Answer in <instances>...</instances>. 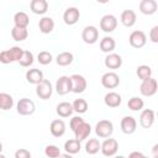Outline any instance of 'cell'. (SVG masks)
<instances>
[{
    "label": "cell",
    "instance_id": "obj_1",
    "mask_svg": "<svg viewBox=\"0 0 158 158\" xmlns=\"http://www.w3.org/2000/svg\"><path fill=\"white\" fill-rule=\"evenodd\" d=\"M16 110L20 115L22 116H28V115H32L36 110V105L35 102L31 100V99H27V98H22L17 101V105H16Z\"/></svg>",
    "mask_w": 158,
    "mask_h": 158
},
{
    "label": "cell",
    "instance_id": "obj_2",
    "mask_svg": "<svg viewBox=\"0 0 158 158\" xmlns=\"http://www.w3.org/2000/svg\"><path fill=\"white\" fill-rule=\"evenodd\" d=\"M114 132V125L109 120H100L95 126V133L101 138H109Z\"/></svg>",
    "mask_w": 158,
    "mask_h": 158
},
{
    "label": "cell",
    "instance_id": "obj_3",
    "mask_svg": "<svg viewBox=\"0 0 158 158\" xmlns=\"http://www.w3.org/2000/svg\"><path fill=\"white\" fill-rule=\"evenodd\" d=\"M158 84L154 78H148L147 80H143L139 86V91L143 96H153L157 93Z\"/></svg>",
    "mask_w": 158,
    "mask_h": 158
},
{
    "label": "cell",
    "instance_id": "obj_4",
    "mask_svg": "<svg viewBox=\"0 0 158 158\" xmlns=\"http://www.w3.org/2000/svg\"><path fill=\"white\" fill-rule=\"evenodd\" d=\"M118 149V143L115 138H106L102 143H101V147H100V151L101 153L105 156V157H112L116 154Z\"/></svg>",
    "mask_w": 158,
    "mask_h": 158
},
{
    "label": "cell",
    "instance_id": "obj_5",
    "mask_svg": "<svg viewBox=\"0 0 158 158\" xmlns=\"http://www.w3.org/2000/svg\"><path fill=\"white\" fill-rule=\"evenodd\" d=\"M52 91H53V88H52V84L49 80L47 79H43L40 84H37L36 86V94L40 99L42 100H47L51 98L52 95Z\"/></svg>",
    "mask_w": 158,
    "mask_h": 158
},
{
    "label": "cell",
    "instance_id": "obj_6",
    "mask_svg": "<svg viewBox=\"0 0 158 158\" xmlns=\"http://www.w3.org/2000/svg\"><path fill=\"white\" fill-rule=\"evenodd\" d=\"M128 42L133 48H142L147 43V36L143 31H133L128 37Z\"/></svg>",
    "mask_w": 158,
    "mask_h": 158
},
{
    "label": "cell",
    "instance_id": "obj_7",
    "mask_svg": "<svg viewBox=\"0 0 158 158\" xmlns=\"http://www.w3.org/2000/svg\"><path fill=\"white\" fill-rule=\"evenodd\" d=\"M117 27V19L114 16V15H104L100 20V28L106 32V33H110L112 31H115Z\"/></svg>",
    "mask_w": 158,
    "mask_h": 158
},
{
    "label": "cell",
    "instance_id": "obj_8",
    "mask_svg": "<svg viewBox=\"0 0 158 158\" xmlns=\"http://www.w3.org/2000/svg\"><path fill=\"white\" fill-rule=\"evenodd\" d=\"M101 84L106 89H115L120 84V77L115 72H107L101 77Z\"/></svg>",
    "mask_w": 158,
    "mask_h": 158
},
{
    "label": "cell",
    "instance_id": "obj_9",
    "mask_svg": "<svg viewBox=\"0 0 158 158\" xmlns=\"http://www.w3.org/2000/svg\"><path fill=\"white\" fill-rule=\"evenodd\" d=\"M56 91L59 95H65L69 91H72V81H70V77L67 75H62L58 78V80L56 81Z\"/></svg>",
    "mask_w": 158,
    "mask_h": 158
},
{
    "label": "cell",
    "instance_id": "obj_10",
    "mask_svg": "<svg viewBox=\"0 0 158 158\" xmlns=\"http://www.w3.org/2000/svg\"><path fill=\"white\" fill-rule=\"evenodd\" d=\"M70 81H72V91L75 94H80L85 91L86 89V79L80 75V74H73L70 75Z\"/></svg>",
    "mask_w": 158,
    "mask_h": 158
},
{
    "label": "cell",
    "instance_id": "obj_11",
    "mask_svg": "<svg viewBox=\"0 0 158 158\" xmlns=\"http://www.w3.org/2000/svg\"><path fill=\"white\" fill-rule=\"evenodd\" d=\"M81 38L85 43L88 44H93L98 41L99 38V31L95 26H86L84 27L83 32H81Z\"/></svg>",
    "mask_w": 158,
    "mask_h": 158
},
{
    "label": "cell",
    "instance_id": "obj_12",
    "mask_svg": "<svg viewBox=\"0 0 158 158\" xmlns=\"http://www.w3.org/2000/svg\"><path fill=\"white\" fill-rule=\"evenodd\" d=\"M154 118H156V114L153 110L151 109H146L141 112L139 115V125L143 128H149L152 127V125L154 123Z\"/></svg>",
    "mask_w": 158,
    "mask_h": 158
},
{
    "label": "cell",
    "instance_id": "obj_13",
    "mask_svg": "<svg viewBox=\"0 0 158 158\" xmlns=\"http://www.w3.org/2000/svg\"><path fill=\"white\" fill-rule=\"evenodd\" d=\"M137 128V121L133 116H125L121 120V131L125 135H132Z\"/></svg>",
    "mask_w": 158,
    "mask_h": 158
},
{
    "label": "cell",
    "instance_id": "obj_14",
    "mask_svg": "<svg viewBox=\"0 0 158 158\" xmlns=\"http://www.w3.org/2000/svg\"><path fill=\"white\" fill-rule=\"evenodd\" d=\"M79 17H80V12L77 7L72 6V7H68L64 14H63V20L67 25H75L78 21H79Z\"/></svg>",
    "mask_w": 158,
    "mask_h": 158
},
{
    "label": "cell",
    "instance_id": "obj_15",
    "mask_svg": "<svg viewBox=\"0 0 158 158\" xmlns=\"http://www.w3.org/2000/svg\"><path fill=\"white\" fill-rule=\"evenodd\" d=\"M104 63H105V67L109 69H117L122 65V58L117 53H109L105 57Z\"/></svg>",
    "mask_w": 158,
    "mask_h": 158
},
{
    "label": "cell",
    "instance_id": "obj_16",
    "mask_svg": "<svg viewBox=\"0 0 158 158\" xmlns=\"http://www.w3.org/2000/svg\"><path fill=\"white\" fill-rule=\"evenodd\" d=\"M49 131L53 137H62L65 133V123L63 120H53L49 125Z\"/></svg>",
    "mask_w": 158,
    "mask_h": 158
},
{
    "label": "cell",
    "instance_id": "obj_17",
    "mask_svg": "<svg viewBox=\"0 0 158 158\" xmlns=\"http://www.w3.org/2000/svg\"><path fill=\"white\" fill-rule=\"evenodd\" d=\"M158 4L156 0H142L139 2V11L143 15H153L156 14Z\"/></svg>",
    "mask_w": 158,
    "mask_h": 158
},
{
    "label": "cell",
    "instance_id": "obj_18",
    "mask_svg": "<svg viewBox=\"0 0 158 158\" xmlns=\"http://www.w3.org/2000/svg\"><path fill=\"white\" fill-rule=\"evenodd\" d=\"M120 20H121V23L126 27H132L135 23H136V12L133 10H123L121 12V16H120Z\"/></svg>",
    "mask_w": 158,
    "mask_h": 158
},
{
    "label": "cell",
    "instance_id": "obj_19",
    "mask_svg": "<svg viewBox=\"0 0 158 158\" xmlns=\"http://www.w3.org/2000/svg\"><path fill=\"white\" fill-rule=\"evenodd\" d=\"M90 132H91V126L84 121V122H83V123L74 131L75 139L79 141V142H81V141H84V139H86V138L89 137Z\"/></svg>",
    "mask_w": 158,
    "mask_h": 158
},
{
    "label": "cell",
    "instance_id": "obj_20",
    "mask_svg": "<svg viewBox=\"0 0 158 158\" xmlns=\"http://www.w3.org/2000/svg\"><path fill=\"white\" fill-rule=\"evenodd\" d=\"M31 11L36 15H43L48 10V2L46 0H32L30 4Z\"/></svg>",
    "mask_w": 158,
    "mask_h": 158
},
{
    "label": "cell",
    "instance_id": "obj_21",
    "mask_svg": "<svg viewBox=\"0 0 158 158\" xmlns=\"http://www.w3.org/2000/svg\"><path fill=\"white\" fill-rule=\"evenodd\" d=\"M121 101H122V98L120 94L115 93V91H110L105 95L104 98V102L106 106L109 107H117L121 105Z\"/></svg>",
    "mask_w": 158,
    "mask_h": 158
},
{
    "label": "cell",
    "instance_id": "obj_22",
    "mask_svg": "<svg viewBox=\"0 0 158 158\" xmlns=\"http://www.w3.org/2000/svg\"><path fill=\"white\" fill-rule=\"evenodd\" d=\"M38 28L44 35L51 33L53 31V28H54V21H53V19L49 17V16H43L40 20V22H38Z\"/></svg>",
    "mask_w": 158,
    "mask_h": 158
},
{
    "label": "cell",
    "instance_id": "obj_23",
    "mask_svg": "<svg viewBox=\"0 0 158 158\" xmlns=\"http://www.w3.org/2000/svg\"><path fill=\"white\" fill-rule=\"evenodd\" d=\"M26 80L30 83V84H40L42 80H43V73L42 70L37 69V68H33V69H30L26 72Z\"/></svg>",
    "mask_w": 158,
    "mask_h": 158
},
{
    "label": "cell",
    "instance_id": "obj_24",
    "mask_svg": "<svg viewBox=\"0 0 158 158\" xmlns=\"http://www.w3.org/2000/svg\"><path fill=\"white\" fill-rule=\"evenodd\" d=\"M14 23H15V27H19V28H27L28 23H30V19H28V15L23 11H19L14 15Z\"/></svg>",
    "mask_w": 158,
    "mask_h": 158
},
{
    "label": "cell",
    "instance_id": "obj_25",
    "mask_svg": "<svg viewBox=\"0 0 158 158\" xmlns=\"http://www.w3.org/2000/svg\"><path fill=\"white\" fill-rule=\"evenodd\" d=\"M99 46H100L101 52H104V53H111L115 49V47H116V42H115V40L112 37H107L106 36V37L101 38Z\"/></svg>",
    "mask_w": 158,
    "mask_h": 158
},
{
    "label": "cell",
    "instance_id": "obj_26",
    "mask_svg": "<svg viewBox=\"0 0 158 158\" xmlns=\"http://www.w3.org/2000/svg\"><path fill=\"white\" fill-rule=\"evenodd\" d=\"M56 111L60 117H69L73 114V107H72V104H69L67 101H63V102H59L57 105Z\"/></svg>",
    "mask_w": 158,
    "mask_h": 158
},
{
    "label": "cell",
    "instance_id": "obj_27",
    "mask_svg": "<svg viewBox=\"0 0 158 158\" xmlns=\"http://www.w3.org/2000/svg\"><path fill=\"white\" fill-rule=\"evenodd\" d=\"M64 151H65V153H68V154L79 153V151H80V142L77 141L75 138L65 141V143H64Z\"/></svg>",
    "mask_w": 158,
    "mask_h": 158
},
{
    "label": "cell",
    "instance_id": "obj_28",
    "mask_svg": "<svg viewBox=\"0 0 158 158\" xmlns=\"http://www.w3.org/2000/svg\"><path fill=\"white\" fill-rule=\"evenodd\" d=\"M73 59H74V57H73V54H72L70 52H62V53H59V54L57 56L56 62H57V64L60 65V67H67V65L72 64Z\"/></svg>",
    "mask_w": 158,
    "mask_h": 158
},
{
    "label": "cell",
    "instance_id": "obj_29",
    "mask_svg": "<svg viewBox=\"0 0 158 158\" xmlns=\"http://www.w3.org/2000/svg\"><path fill=\"white\" fill-rule=\"evenodd\" d=\"M100 147H101V143L96 138H90L85 143V152L88 154H96L100 151Z\"/></svg>",
    "mask_w": 158,
    "mask_h": 158
},
{
    "label": "cell",
    "instance_id": "obj_30",
    "mask_svg": "<svg viewBox=\"0 0 158 158\" xmlns=\"http://www.w3.org/2000/svg\"><path fill=\"white\" fill-rule=\"evenodd\" d=\"M11 36H12V38L15 41L21 42V41H25L27 38L28 31H27V28H19V27H15L14 26L12 30H11Z\"/></svg>",
    "mask_w": 158,
    "mask_h": 158
},
{
    "label": "cell",
    "instance_id": "obj_31",
    "mask_svg": "<svg viewBox=\"0 0 158 158\" xmlns=\"http://www.w3.org/2000/svg\"><path fill=\"white\" fill-rule=\"evenodd\" d=\"M14 105V99L11 95L6 93H0V109L1 110H10Z\"/></svg>",
    "mask_w": 158,
    "mask_h": 158
},
{
    "label": "cell",
    "instance_id": "obj_32",
    "mask_svg": "<svg viewBox=\"0 0 158 158\" xmlns=\"http://www.w3.org/2000/svg\"><path fill=\"white\" fill-rule=\"evenodd\" d=\"M136 74H137V77L143 81V80H147L148 78H152V69H151V67L143 64V65L137 67Z\"/></svg>",
    "mask_w": 158,
    "mask_h": 158
},
{
    "label": "cell",
    "instance_id": "obj_33",
    "mask_svg": "<svg viewBox=\"0 0 158 158\" xmlns=\"http://www.w3.org/2000/svg\"><path fill=\"white\" fill-rule=\"evenodd\" d=\"M143 105H144L143 100L141 98H138V96H132L127 101V106L132 111H139V110H142L143 109Z\"/></svg>",
    "mask_w": 158,
    "mask_h": 158
},
{
    "label": "cell",
    "instance_id": "obj_34",
    "mask_svg": "<svg viewBox=\"0 0 158 158\" xmlns=\"http://www.w3.org/2000/svg\"><path fill=\"white\" fill-rule=\"evenodd\" d=\"M72 107H73V111L78 114H84L88 110V102L84 99H75L72 104Z\"/></svg>",
    "mask_w": 158,
    "mask_h": 158
},
{
    "label": "cell",
    "instance_id": "obj_35",
    "mask_svg": "<svg viewBox=\"0 0 158 158\" xmlns=\"http://www.w3.org/2000/svg\"><path fill=\"white\" fill-rule=\"evenodd\" d=\"M19 63H20L21 67H30V65H32V63H33V54H32V52L23 51Z\"/></svg>",
    "mask_w": 158,
    "mask_h": 158
},
{
    "label": "cell",
    "instance_id": "obj_36",
    "mask_svg": "<svg viewBox=\"0 0 158 158\" xmlns=\"http://www.w3.org/2000/svg\"><path fill=\"white\" fill-rule=\"evenodd\" d=\"M37 60L40 62V64H42V65H47V64H49V63L53 60V57H52V54H51L49 52H47V51H42V52L38 53V56H37Z\"/></svg>",
    "mask_w": 158,
    "mask_h": 158
},
{
    "label": "cell",
    "instance_id": "obj_37",
    "mask_svg": "<svg viewBox=\"0 0 158 158\" xmlns=\"http://www.w3.org/2000/svg\"><path fill=\"white\" fill-rule=\"evenodd\" d=\"M44 154L48 157V158H58L60 156V151L57 146L54 144H49L44 148Z\"/></svg>",
    "mask_w": 158,
    "mask_h": 158
},
{
    "label": "cell",
    "instance_id": "obj_38",
    "mask_svg": "<svg viewBox=\"0 0 158 158\" xmlns=\"http://www.w3.org/2000/svg\"><path fill=\"white\" fill-rule=\"evenodd\" d=\"M9 52H10V54H11V57H12V60H14V62H19L20 58H21V56H22V53H23V49H22L21 47L14 46V47H11V48L9 49Z\"/></svg>",
    "mask_w": 158,
    "mask_h": 158
},
{
    "label": "cell",
    "instance_id": "obj_39",
    "mask_svg": "<svg viewBox=\"0 0 158 158\" xmlns=\"http://www.w3.org/2000/svg\"><path fill=\"white\" fill-rule=\"evenodd\" d=\"M0 62L2 64H9V63H12L14 62L12 60V57H11V54L9 52V49H5V51L0 52Z\"/></svg>",
    "mask_w": 158,
    "mask_h": 158
},
{
    "label": "cell",
    "instance_id": "obj_40",
    "mask_svg": "<svg viewBox=\"0 0 158 158\" xmlns=\"http://www.w3.org/2000/svg\"><path fill=\"white\" fill-rule=\"evenodd\" d=\"M84 122V120L80 117V116H74L72 120H70V123H69V126H70V128H72V131L74 132L81 123Z\"/></svg>",
    "mask_w": 158,
    "mask_h": 158
},
{
    "label": "cell",
    "instance_id": "obj_41",
    "mask_svg": "<svg viewBox=\"0 0 158 158\" xmlns=\"http://www.w3.org/2000/svg\"><path fill=\"white\" fill-rule=\"evenodd\" d=\"M15 158H31V153L26 148H20L15 152Z\"/></svg>",
    "mask_w": 158,
    "mask_h": 158
},
{
    "label": "cell",
    "instance_id": "obj_42",
    "mask_svg": "<svg viewBox=\"0 0 158 158\" xmlns=\"http://www.w3.org/2000/svg\"><path fill=\"white\" fill-rule=\"evenodd\" d=\"M149 40L153 43H158V26H153L149 31Z\"/></svg>",
    "mask_w": 158,
    "mask_h": 158
},
{
    "label": "cell",
    "instance_id": "obj_43",
    "mask_svg": "<svg viewBox=\"0 0 158 158\" xmlns=\"http://www.w3.org/2000/svg\"><path fill=\"white\" fill-rule=\"evenodd\" d=\"M142 156H143V153H141V152H137V151H135V152H131V153H130L128 158H141Z\"/></svg>",
    "mask_w": 158,
    "mask_h": 158
},
{
    "label": "cell",
    "instance_id": "obj_44",
    "mask_svg": "<svg viewBox=\"0 0 158 158\" xmlns=\"http://www.w3.org/2000/svg\"><path fill=\"white\" fill-rule=\"evenodd\" d=\"M152 153H153V157H154V158H158V144H154V146H153Z\"/></svg>",
    "mask_w": 158,
    "mask_h": 158
},
{
    "label": "cell",
    "instance_id": "obj_45",
    "mask_svg": "<svg viewBox=\"0 0 158 158\" xmlns=\"http://www.w3.org/2000/svg\"><path fill=\"white\" fill-rule=\"evenodd\" d=\"M58 158H73L72 154H68V153H64V154H60Z\"/></svg>",
    "mask_w": 158,
    "mask_h": 158
},
{
    "label": "cell",
    "instance_id": "obj_46",
    "mask_svg": "<svg viewBox=\"0 0 158 158\" xmlns=\"http://www.w3.org/2000/svg\"><path fill=\"white\" fill-rule=\"evenodd\" d=\"M1 152H2V143L0 142V154H1Z\"/></svg>",
    "mask_w": 158,
    "mask_h": 158
},
{
    "label": "cell",
    "instance_id": "obj_47",
    "mask_svg": "<svg viewBox=\"0 0 158 158\" xmlns=\"http://www.w3.org/2000/svg\"><path fill=\"white\" fill-rule=\"evenodd\" d=\"M115 158H126V157H123V156H116Z\"/></svg>",
    "mask_w": 158,
    "mask_h": 158
},
{
    "label": "cell",
    "instance_id": "obj_48",
    "mask_svg": "<svg viewBox=\"0 0 158 158\" xmlns=\"http://www.w3.org/2000/svg\"><path fill=\"white\" fill-rule=\"evenodd\" d=\"M0 158H6V157H5L4 154H0Z\"/></svg>",
    "mask_w": 158,
    "mask_h": 158
},
{
    "label": "cell",
    "instance_id": "obj_49",
    "mask_svg": "<svg viewBox=\"0 0 158 158\" xmlns=\"http://www.w3.org/2000/svg\"><path fill=\"white\" fill-rule=\"evenodd\" d=\"M141 158H148V157H146V156H144V154H143V156H142V157H141Z\"/></svg>",
    "mask_w": 158,
    "mask_h": 158
}]
</instances>
